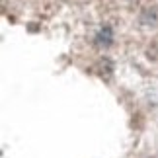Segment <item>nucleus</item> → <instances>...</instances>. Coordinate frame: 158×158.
<instances>
[{"label":"nucleus","instance_id":"1","mask_svg":"<svg viewBox=\"0 0 158 158\" xmlns=\"http://www.w3.org/2000/svg\"><path fill=\"white\" fill-rule=\"evenodd\" d=\"M141 23H144V26H158V6H147L141 12Z\"/></svg>","mask_w":158,"mask_h":158},{"label":"nucleus","instance_id":"2","mask_svg":"<svg viewBox=\"0 0 158 158\" xmlns=\"http://www.w3.org/2000/svg\"><path fill=\"white\" fill-rule=\"evenodd\" d=\"M109 43H111V29L104 27L98 35V45H109Z\"/></svg>","mask_w":158,"mask_h":158}]
</instances>
